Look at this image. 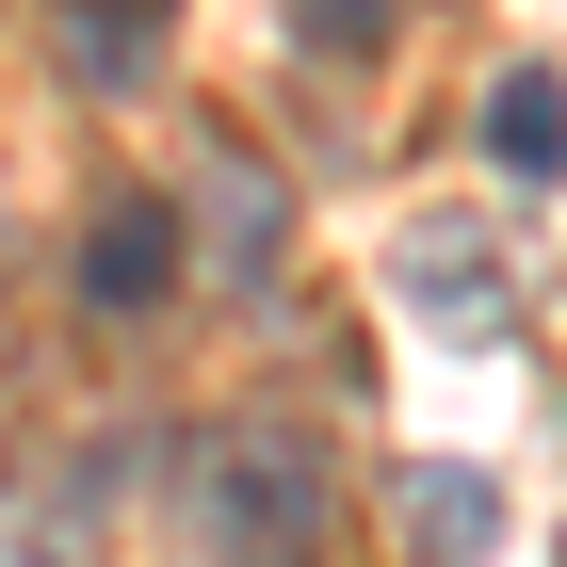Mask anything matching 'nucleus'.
I'll return each mask as SVG.
<instances>
[{
	"label": "nucleus",
	"mask_w": 567,
	"mask_h": 567,
	"mask_svg": "<svg viewBox=\"0 0 567 567\" xmlns=\"http://www.w3.org/2000/svg\"><path fill=\"white\" fill-rule=\"evenodd\" d=\"M114 486H131V454H114V437H82V454L33 486V519L0 535V567H97V535H114Z\"/></svg>",
	"instance_id": "2"
},
{
	"label": "nucleus",
	"mask_w": 567,
	"mask_h": 567,
	"mask_svg": "<svg viewBox=\"0 0 567 567\" xmlns=\"http://www.w3.org/2000/svg\"><path fill=\"white\" fill-rule=\"evenodd\" d=\"M341 519V454L292 405H227L195 437V567H324Z\"/></svg>",
	"instance_id": "1"
},
{
	"label": "nucleus",
	"mask_w": 567,
	"mask_h": 567,
	"mask_svg": "<svg viewBox=\"0 0 567 567\" xmlns=\"http://www.w3.org/2000/svg\"><path fill=\"white\" fill-rule=\"evenodd\" d=\"M276 17H292L308 49H373V33H390V0H276Z\"/></svg>",
	"instance_id": "9"
},
{
	"label": "nucleus",
	"mask_w": 567,
	"mask_h": 567,
	"mask_svg": "<svg viewBox=\"0 0 567 567\" xmlns=\"http://www.w3.org/2000/svg\"><path fill=\"white\" fill-rule=\"evenodd\" d=\"M65 65L82 82H146L163 65V0H65Z\"/></svg>",
	"instance_id": "8"
},
{
	"label": "nucleus",
	"mask_w": 567,
	"mask_h": 567,
	"mask_svg": "<svg viewBox=\"0 0 567 567\" xmlns=\"http://www.w3.org/2000/svg\"><path fill=\"white\" fill-rule=\"evenodd\" d=\"M178 292V212L163 195H97L82 212V308H163Z\"/></svg>",
	"instance_id": "3"
},
{
	"label": "nucleus",
	"mask_w": 567,
	"mask_h": 567,
	"mask_svg": "<svg viewBox=\"0 0 567 567\" xmlns=\"http://www.w3.org/2000/svg\"><path fill=\"white\" fill-rule=\"evenodd\" d=\"M390 292L437 308V324H503V244L437 212V227H405V244H390Z\"/></svg>",
	"instance_id": "5"
},
{
	"label": "nucleus",
	"mask_w": 567,
	"mask_h": 567,
	"mask_svg": "<svg viewBox=\"0 0 567 567\" xmlns=\"http://www.w3.org/2000/svg\"><path fill=\"white\" fill-rule=\"evenodd\" d=\"M486 163L503 178H567V82L551 65H503L486 82Z\"/></svg>",
	"instance_id": "7"
},
{
	"label": "nucleus",
	"mask_w": 567,
	"mask_h": 567,
	"mask_svg": "<svg viewBox=\"0 0 567 567\" xmlns=\"http://www.w3.org/2000/svg\"><path fill=\"white\" fill-rule=\"evenodd\" d=\"M390 519H405L422 567H486V551H503V486H486L471 454H422V471L390 486Z\"/></svg>",
	"instance_id": "4"
},
{
	"label": "nucleus",
	"mask_w": 567,
	"mask_h": 567,
	"mask_svg": "<svg viewBox=\"0 0 567 567\" xmlns=\"http://www.w3.org/2000/svg\"><path fill=\"white\" fill-rule=\"evenodd\" d=\"M195 227H212V260L260 292L276 276V227H292V195H276V163H244V146H212V178H195Z\"/></svg>",
	"instance_id": "6"
}]
</instances>
